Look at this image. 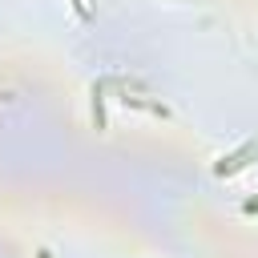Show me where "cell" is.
I'll return each instance as SVG.
<instances>
[{
  "label": "cell",
  "mask_w": 258,
  "mask_h": 258,
  "mask_svg": "<svg viewBox=\"0 0 258 258\" xmlns=\"http://www.w3.org/2000/svg\"><path fill=\"white\" fill-rule=\"evenodd\" d=\"M250 157H258V141H246L242 149H234L230 157H222V161L214 165V173H218V177H226V173H238V169H246V165H250Z\"/></svg>",
  "instance_id": "6da1fadb"
},
{
  "label": "cell",
  "mask_w": 258,
  "mask_h": 258,
  "mask_svg": "<svg viewBox=\"0 0 258 258\" xmlns=\"http://www.w3.org/2000/svg\"><path fill=\"white\" fill-rule=\"evenodd\" d=\"M77 12H81V16H89V0H77Z\"/></svg>",
  "instance_id": "7a4b0ae2"
},
{
  "label": "cell",
  "mask_w": 258,
  "mask_h": 258,
  "mask_svg": "<svg viewBox=\"0 0 258 258\" xmlns=\"http://www.w3.org/2000/svg\"><path fill=\"white\" fill-rule=\"evenodd\" d=\"M246 210H250V214H258V198H254V202H246Z\"/></svg>",
  "instance_id": "3957f363"
}]
</instances>
